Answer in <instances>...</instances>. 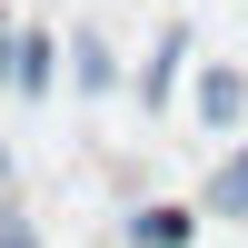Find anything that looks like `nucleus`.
Returning <instances> with one entry per match:
<instances>
[{
    "label": "nucleus",
    "instance_id": "nucleus-4",
    "mask_svg": "<svg viewBox=\"0 0 248 248\" xmlns=\"http://www.w3.org/2000/svg\"><path fill=\"white\" fill-rule=\"evenodd\" d=\"M199 209H209V218H248V139L209 169V199H199Z\"/></svg>",
    "mask_w": 248,
    "mask_h": 248
},
{
    "label": "nucleus",
    "instance_id": "nucleus-2",
    "mask_svg": "<svg viewBox=\"0 0 248 248\" xmlns=\"http://www.w3.org/2000/svg\"><path fill=\"white\" fill-rule=\"evenodd\" d=\"M199 119L229 139L238 119H248V70H229V60H218V70H199Z\"/></svg>",
    "mask_w": 248,
    "mask_h": 248
},
{
    "label": "nucleus",
    "instance_id": "nucleus-1",
    "mask_svg": "<svg viewBox=\"0 0 248 248\" xmlns=\"http://www.w3.org/2000/svg\"><path fill=\"white\" fill-rule=\"evenodd\" d=\"M60 40L50 30H30V20H20V30H0V90H20V99H50V79H60Z\"/></svg>",
    "mask_w": 248,
    "mask_h": 248
},
{
    "label": "nucleus",
    "instance_id": "nucleus-8",
    "mask_svg": "<svg viewBox=\"0 0 248 248\" xmlns=\"http://www.w3.org/2000/svg\"><path fill=\"white\" fill-rule=\"evenodd\" d=\"M0 189H20V169H10V149H0Z\"/></svg>",
    "mask_w": 248,
    "mask_h": 248
},
{
    "label": "nucleus",
    "instance_id": "nucleus-6",
    "mask_svg": "<svg viewBox=\"0 0 248 248\" xmlns=\"http://www.w3.org/2000/svg\"><path fill=\"white\" fill-rule=\"evenodd\" d=\"M70 79H79V90L99 99V90H119V60L99 50V40H70Z\"/></svg>",
    "mask_w": 248,
    "mask_h": 248
},
{
    "label": "nucleus",
    "instance_id": "nucleus-3",
    "mask_svg": "<svg viewBox=\"0 0 248 248\" xmlns=\"http://www.w3.org/2000/svg\"><path fill=\"white\" fill-rule=\"evenodd\" d=\"M199 218L179 209V199H149V209H129V248H189Z\"/></svg>",
    "mask_w": 248,
    "mask_h": 248
},
{
    "label": "nucleus",
    "instance_id": "nucleus-7",
    "mask_svg": "<svg viewBox=\"0 0 248 248\" xmlns=\"http://www.w3.org/2000/svg\"><path fill=\"white\" fill-rule=\"evenodd\" d=\"M0 248H40V229H30V209H20V189H0Z\"/></svg>",
    "mask_w": 248,
    "mask_h": 248
},
{
    "label": "nucleus",
    "instance_id": "nucleus-5",
    "mask_svg": "<svg viewBox=\"0 0 248 248\" xmlns=\"http://www.w3.org/2000/svg\"><path fill=\"white\" fill-rule=\"evenodd\" d=\"M179 60H189V20H179V30H159V50H149V70H139V99H169V79H179Z\"/></svg>",
    "mask_w": 248,
    "mask_h": 248
}]
</instances>
